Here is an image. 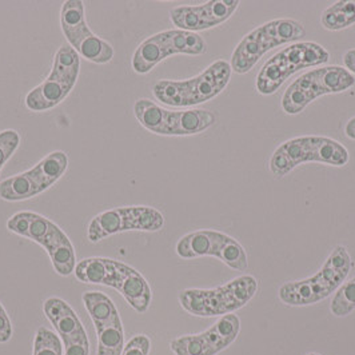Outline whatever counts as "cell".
Here are the masks:
<instances>
[{"label": "cell", "instance_id": "6", "mask_svg": "<svg viewBox=\"0 0 355 355\" xmlns=\"http://www.w3.org/2000/svg\"><path fill=\"white\" fill-rule=\"evenodd\" d=\"M330 60V53L314 42H297L271 56L258 72L255 87L261 95H272L284 82L303 69L323 66Z\"/></svg>", "mask_w": 355, "mask_h": 355}, {"label": "cell", "instance_id": "36", "mask_svg": "<svg viewBox=\"0 0 355 355\" xmlns=\"http://www.w3.org/2000/svg\"><path fill=\"white\" fill-rule=\"evenodd\" d=\"M345 134L349 139L355 141V116H353L345 125Z\"/></svg>", "mask_w": 355, "mask_h": 355}, {"label": "cell", "instance_id": "13", "mask_svg": "<svg viewBox=\"0 0 355 355\" xmlns=\"http://www.w3.org/2000/svg\"><path fill=\"white\" fill-rule=\"evenodd\" d=\"M118 290L127 303L138 313H146L151 304L153 293L147 279L134 267L111 259L106 284Z\"/></svg>", "mask_w": 355, "mask_h": 355}, {"label": "cell", "instance_id": "12", "mask_svg": "<svg viewBox=\"0 0 355 355\" xmlns=\"http://www.w3.org/2000/svg\"><path fill=\"white\" fill-rule=\"evenodd\" d=\"M239 4L238 0H213L199 6H180L170 11V19L178 30L206 31L227 21Z\"/></svg>", "mask_w": 355, "mask_h": 355}, {"label": "cell", "instance_id": "2", "mask_svg": "<svg viewBox=\"0 0 355 355\" xmlns=\"http://www.w3.org/2000/svg\"><path fill=\"white\" fill-rule=\"evenodd\" d=\"M258 288V279L245 274L214 288L183 290L179 294V303L184 311L194 317H225L243 309L255 297Z\"/></svg>", "mask_w": 355, "mask_h": 355}, {"label": "cell", "instance_id": "31", "mask_svg": "<svg viewBox=\"0 0 355 355\" xmlns=\"http://www.w3.org/2000/svg\"><path fill=\"white\" fill-rule=\"evenodd\" d=\"M33 214L34 213L31 211H20L12 215L7 222V229L19 236L28 238V229L33 219Z\"/></svg>", "mask_w": 355, "mask_h": 355}, {"label": "cell", "instance_id": "25", "mask_svg": "<svg viewBox=\"0 0 355 355\" xmlns=\"http://www.w3.org/2000/svg\"><path fill=\"white\" fill-rule=\"evenodd\" d=\"M166 108L157 105L150 99H138L134 105V115L137 121L153 134L162 135Z\"/></svg>", "mask_w": 355, "mask_h": 355}, {"label": "cell", "instance_id": "37", "mask_svg": "<svg viewBox=\"0 0 355 355\" xmlns=\"http://www.w3.org/2000/svg\"><path fill=\"white\" fill-rule=\"evenodd\" d=\"M306 355H320V354H317V353H309V354H306Z\"/></svg>", "mask_w": 355, "mask_h": 355}, {"label": "cell", "instance_id": "9", "mask_svg": "<svg viewBox=\"0 0 355 355\" xmlns=\"http://www.w3.org/2000/svg\"><path fill=\"white\" fill-rule=\"evenodd\" d=\"M177 254L183 259L215 257L236 271L249 268V258L243 246L230 235L216 230H196L182 236Z\"/></svg>", "mask_w": 355, "mask_h": 355}, {"label": "cell", "instance_id": "14", "mask_svg": "<svg viewBox=\"0 0 355 355\" xmlns=\"http://www.w3.org/2000/svg\"><path fill=\"white\" fill-rule=\"evenodd\" d=\"M43 313L47 317V320L53 323L63 345L83 336H87L85 326L82 324L79 317L66 301L58 297H51L46 300V302L43 303Z\"/></svg>", "mask_w": 355, "mask_h": 355}, {"label": "cell", "instance_id": "16", "mask_svg": "<svg viewBox=\"0 0 355 355\" xmlns=\"http://www.w3.org/2000/svg\"><path fill=\"white\" fill-rule=\"evenodd\" d=\"M60 27L63 35L71 47H73L83 36L89 34L91 28L86 20L83 1L67 0L63 3L60 11Z\"/></svg>", "mask_w": 355, "mask_h": 355}, {"label": "cell", "instance_id": "18", "mask_svg": "<svg viewBox=\"0 0 355 355\" xmlns=\"http://www.w3.org/2000/svg\"><path fill=\"white\" fill-rule=\"evenodd\" d=\"M98 334V355H121L125 347V333L121 317L95 326Z\"/></svg>", "mask_w": 355, "mask_h": 355}, {"label": "cell", "instance_id": "33", "mask_svg": "<svg viewBox=\"0 0 355 355\" xmlns=\"http://www.w3.org/2000/svg\"><path fill=\"white\" fill-rule=\"evenodd\" d=\"M64 346V355H89V342L87 336L71 340Z\"/></svg>", "mask_w": 355, "mask_h": 355}, {"label": "cell", "instance_id": "10", "mask_svg": "<svg viewBox=\"0 0 355 355\" xmlns=\"http://www.w3.org/2000/svg\"><path fill=\"white\" fill-rule=\"evenodd\" d=\"M164 216L151 206H127L111 209L91 219L87 236L91 243H98L108 236L125 231L155 232L163 229Z\"/></svg>", "mask_w": 355, "mask_h": 355}, {"label": "cell", "instance_id": "19", "mask_svg": "<svg viewBox=\"0 0 355 355\" xmlns=\"http://www.w3.org/2000/svg\"><path fill=\"white\" fill-rule=\"evenodd\" d=\"M72 49L79 56L95 64L110 63L115 53L114 47L108 42L102 39L101 36L95 35L92 31L83 36Z\"/></svg>", "mask_w": 355, "mask_h": 355}, {"label": "cell", "instance_id": "30", "mask_svg": "<svg viewBox=\"0 0 355 355\" xmlns=\"http://www.w3.org/2000/svg\"><path fill=\"white\" fill-rule=\"evenodd\" d=\"M51 225H53V222L50 219H47L46 216H43L40 214H33V219H31V223H30L28 238L27 239L34 241L37 245H42V242L44 241L46 235L50 231Z\"/></svg>", "mask_w": 355, "mask_h": 355}, {"label": "cell", "instance_id": "11", "mask_svg": "<svg viewBox=\"0 0 355 355\" xmlns=\"http://www.w3.org/2000/svg\"><path fill=\"white\" fill-rule=\"evenodd\" d=\"M239 333V317L227 314L203 333L173 339L170 349L175 355H218L236 340Z\"/></svg>", "mask_w": 355, "mask_h": 355}, {"label": "cell", "instance_id": "20", "mask_svg": "<svg viewBox=\"0 0 355 355\" xmlns=\"http://www.w3.org/2000/svg\"><path fill=\"white\" fill-rule=\"evenodd\" d=\"M320 24L329 31H342L355 24V0L336 1L320 17Z\"/></svg>", "mask_w": 355, "mask_h": 355}, {"label": "cell", "instance_id": "5", "mask_svg": "<svg viewBox=\"0 0 355 355\" xmlns=\"http://www.w3.org/2000/svg\"><path fill=\"white\" fill-rule=\"evenodd\" d=\"M304 36L306 28L298 20H270L243 36L231 55V69L239 75L248 73L270 50L284 44L297 43Z\"/></svg>", "mask_w": 355, "mask_h": 355}, {"label": "cell", "instance_id": "21", "mask_svg": "<svg viewBox=\"0 0 355 355\" xmlns=\"http://www.w3.org/2000/svg\"><path fill=\"white\" fill-rule=\"evenodd\" d=\"M80 72V56L72 49L70 44H64L59 47V50L53 56V69L51 75L75 83L78 82Z\"/></svg>", "mask_w": 355, "mask_h": 355}, {"label": "cell", "instance_id": "1", "mask_svg": "<svg viewBox=\"0 0 355 355\" xmlns=\"http://www.w3.org/2000/svg\"><path fill=\"white\" fill-rule=\"evenodd\" d=\"M352 268L353 259L349 250L346 246L338 245L330 252L318 272L302 281L282 284L278 297L281 302L293 307L317 304L336 294L338 288L346 282Z\"/></svg>", "mask_w": 355, "mask_h": 355}, {"label": "cell", "instance_id": "29", "mask_svg": "<svg viewBox=\"0 0 355 355\" xmlns=\"http://www.w3.org/2000/svg\"><path fill=\"white\" fill-rule=\"evenodd\" d=\"M20 146V135L15 130H4L0 132V171L4 164L11 159Z\"/></svg>", "mask_w": 355, "mask_h": 355}, {"label": "cell", "instance_id": "17", "mask_svg": "<svg viewBox=\"0 0 355 355\" xmlns=\"http://www.w3.org/2000/svg\"><path fill=\"white\" fill-rule=\"evenodd\" d=\"M216 123V115L209 110L177 111L173 137H190L205 132Z\"/></svg>", "mask_w": 355, "mask_h": 355}, {"label": "cell", "instance_id": "22", "mask_svg": "<svg viewBox=\"0 0 355 355\" xmlns=\"http://www.w3.org/2000/svg\"><path fill=\"white\" fill-rule=\"evenodd\" d=\"M82 300L89 311L91 320L94 322V326L108 323L110 320L119 315L114 302L107 297L106 294L101 291L85 293Z\"/></svg>", "mask_w": 355, "mask_h": 355}, {"label": "cell", "instance_id": "32", "mask_svg": "<svg viewBox=\"0 0 355 355\" xmlns=\"http://www.w3.org/2000/svg\"><path fill=\"white\" fill-rule=\"evenodd\" d=\"M151 350V340L150 338L139 334L131 338L123 347L121 355H148Z\"/></svg>", "mask_w": 355, "mask_h": 355}, {"label": "cell", "instance_id": "15", "mask_svg": "<svg viewBox=\"0 0 355 355\" xmlns=\"http://www.w3.org/2000/svg\"><path fill=\"white\" fill-rule=\"evenodd\" d=\"M75 87V83L59 79L49 73V76L31 89L26 96V107L35 112L49 111L53 107L59 106Z\"/></svg>", "mask_w": 355, "mask_h": 355}, {"label": "cell", "instance_id": "34", "mask_svg": "<svg viewBox=\"0 0 355 355\" xmlns=\"http://www.w3.org/2000/svg\"><path fill=\"white\" fill-rule=\"evenodd\" d=\"M12 337V324L4 307L0 303V343L8 342Z\"/></svg>", "mask_w": 355, "mask_h": 355}, {"label": "cell", "instance_id": "24", "mask_svg": "<svg viewBox=\"0 0 355 355\" xmlns=\"http://www.w3.org/2000/svg\"><path fill=\"white\" fill-rule=\"evenodd\" d=\"M110 258H87L80 261L73 270V274L78 281L83 284H106L110 272Z\"/></svg>", "mask_w": 355, "mask_h": 355}, {"label": "cell", "instance_id": "35", "mask_svg": "<svg viewBox=\"0 0 355 355\" xmlns=\"http://www.w3.org/2000/svg\"><path fill=\"white\" fill-rule=\"evenodd\" d=\"M343 63H345V69L347 71L352 72L355 76V49L354 50H349L343 56Z\"/></svg>", "mask_w": 355, "mask_h": 355}, {"label": "cell", "instance_id": "26", "mask_svg": "<svg viewBox=\"0 0 355 355\" xmlns=\"http://www.w3.org/2000/svg\"><path fill=\"white\" fill-rule=\"evenodd\" d=\"M50 255L55 271L62 277L71 275L76 266V255L70 238H64L53 249L47 252Z\"/></svg>", "mask_w": 355, "mask_h": 355}, {"label": "cell", "instance_id": "7", "mask_svg": "<svg viewBox=\"0 0 355 355\" xmlns=\"http://www.w3.org/2000/svg\"><path fill=\"white\" fill-rule=\"evenodd\" d=\"M355 76L340 66H322L297 78L282 96V110L287 115H298L323 95L353 89Z\"/></svg>", "mask_w": 355, "mask_h": 355}, {"label": "cell", "instance_id": "8", "mask_svg": "<svg viewBox=\"0 0 355 355\" xmlns=\"http://www.w3.org/2000/svg\"><path fill=\"white\" fill-rule=\"evenodd\" d=\"M207 51L206 40L196 34L183 30H166L147 37L138 46L132 56V69L137 73L153 71L160 62L173 55L199 56Z\"/></svg>", "mask_w": 355, "mask_h": 355}, {"label": "cell", "instance_id": "4", "mask_svg": "<svg viewBox=\"0 0 355 355\" xmlns=\"http://www.w3.org/2000/svg\"><path fill=\"white\" fill-rule=\"evenodd\" d=\"M349 150L333 138L304 135L282 143L268 162V168L275 178L288 175L303 163H322L343 167L349 163Z\"/></svg>", "mask_w": 355, "mask_h": 355}, {"label": "cell", "instance_id": "28", "mask_svg": "<svg viewBox=\"0 0 355 355\" xmlns=\"http://www.w3.org/2000/svg\"><path fill=\"white\" fill-rule=\"evenodd\" d=\"M33 355H63V342L46 327H39L34 340Z\"/></svg>", "mask_w": 355, "mask_h": 355}, {"label": "cell", "instance_id": "3", "mask_svg": "<svg viewBox=\"0 0 355 355\" xmlns=\"http://www.w3.org/2000/svg\"><path fill=\"white\" fill-rule=\"evenodd\" d=\"M230 63L219 59L205 71L184 80H159L153 86V94L166 106L186 108L206 103L216 98L230 83Z\"/></svg>", "mask_w": 355, "mask_h": 355}, {"label": "cell", "instance_id": "27", "mask_svg": "<svg viewBox=\"0 0 355 355\" xmlns=\"http://www.w3.org/2000/svg\"><path fill=\"white\" fill-rule=\"evenodd\" d=\"M355 310V277L342 284L330 303V311L336 317L343 318Z\"/></svg>", "mask_w": 355, "mask_h": 355}, {"label": "cell", "instance_id": "23", "mask_svg": "<svg viewBox=\"0 0 355 355\" xmlns=\"http://www.w3.org/2000/svg\"><path fill=\"white\" fill-rule=\"evenodd\" d=\"M37 196L39 194L26 171L0 182V198L7 202L27 200Z\"/></svg>", "mask_w": 355, "mask_h": 355}]
</instances>
